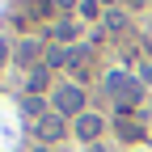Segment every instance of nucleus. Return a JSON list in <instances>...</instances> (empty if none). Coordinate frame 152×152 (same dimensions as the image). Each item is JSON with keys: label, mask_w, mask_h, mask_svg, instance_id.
Instances as JSON below:
<instances>
[{"label": "nucleus", "mask_w": 152, "mask_h": 152, "mask_svg": "<svg viewBox=\"0 0 152 152\" xmlns=\"http://www.w3.org/2000/svg\"><path fill=\"white\" fill-rule=\"evenodd\" d=\"M106 93H110V97H118V114H123V118L131 114V106L140 102V85L131 80L127 72H110V76H106Z\"/></svg>", "instance_id": "1"}, {"label": "nucleus", "mask_w": 152, "mask_h": 152, "mask_svg": "<svg viewBox=\"0 0 152 152\" xmlns=\"http://www.w3.org/2000/svg\"><path fill=\"white\" fill-rule=\"evenodd\" d=\"M55 114H76V118H80V114H85V89L80 85L55 89Z\"/></svg>", "instance_id": "2"}, {"label": "nucleus", "mask_w": 152, "mask_h": 152, "mask_svg": "<svg viewBox=\"0 0 152 152\" xmlns=\"http://www.w3.org/2000/svg\"><path fill=\"white\" fill-rule=\"evenodd\" d=\"M64 114H42V118H38V140L42 144H55V140H64Z\"/></svg>", "instance_id": "3"}, {"label": "nucleus", "mask_w": 152, "mask_h": 152, "mask_svg": "<svg viewBox=\"0 0 152 152\" xmlns=\"http://www.w3.org/2000/svg\"><path fill=\"white\" fill-rule=\"evenodd\" d=\"M102 131H106V123L97 114H80V118H76V140H97Z\"/></svg>", "instance_id": "4"}, {"label": "nucleus", "mask_w": 152, "mask_h": 152, "mask_svg": "<svg viewBox=\"0 0 152 152\" xmlns=\"http://www.w3.org/2000/svg\"><path fill=\"white\" fill-rule=\"evenodd\" d=\"M47 85H51V72H47V64H38V68H34V76H30V97H38Z\"/></svg>", "instance_id": "5"}, {"label": "nucleus", "mask_w": 152, "mask_h": 152, "mask_svg": "<svg viewBox=\"0 0 152 152\" xmlns=\"http://www.w3.org/2000/svg\"><path fill=\"white\" fill-rule=\"evenodd\" d=\"M114 131H118L123 140H131V144H135V140H144V131H140L135 123H127V118H118V123H114Z\"/></svg>", "instance_id": "6"}, {"label": "nucleus", "mask_w": 152, "mask_h": 152, "mask_svg": "<svg viewBox=\"0 0 152 152\" xmlns=\"http://www.w3.org/2000/svg\"><path fill=\"white\" fill-rule=\"evenodd\" d=\"M51 34H55V38H59V42H72V38H76V34H80V30H76L72 21H59V26H51Z\"/></svg>", "instance_id": "7"}, {"label": "nucleus", "mask_w": 152, "mask_h": 152, "mask_svg": "<svg viewBox=\"0 0 152 152\" xmlns=\"http://www.w3.org/2000/svg\"><path fill=\"white\" fill-rule=\"evenodd\" d=\"M42 64H47V68H59V64H68V55H64L59 47H51V51H47V59H42Z\"/></svg>", "instance_id": "8"}, {"label": "nucleus", "mask_w": 152, "mask_h": 152, "mask_svg": "<svg viewBox=\"0 0 152 152\" xmlns=\"http://www.w3.org/2000/svg\"><path fill=\"white\" fill-rule=\"evenodd\" d=\"M26 110H30V114H38V118H42V110H47V102H42V97H26Z\"/></svg>", "instance_id": "9"}, {"label": "nucleus", "mask_w": 152, "mask_h": 152, "mask_svg": "<svg viewBox=\"0 0 152 152\" xmlns=\"http://www.w3.org/2000/svg\"><path fill=\"white\" fill-rule=\"evenodd\" d=\"M17 55H21V59H34V55H38V42H34V38H30V42H21V51H17Z\"/></svg>", "instance_id": "10"}, {"label": "nucleus", "mask_w": 152, "mask_h": 152, "mask_svg": "<svg viewBox=\"0 0 152 152\" xmlns=\"http://www.w3.org/2000/svg\"><path fill=\"white\" fill-rule=\"evenodd\" d=\"M80 17H97V0H80Z\"/></svg>", "instance_id": "11"}, {"label": "nucleus", "mask_w": 152, "mask_h": 152, "mask_svg": "<svg viewBox=\"0 0 152 152\" xmlns=\"http://www.w3.org/2000/svg\"><path fill=\"white\" fill-rule=\"evenodd\" d=\"M140 80H144V85H152V64H140Z\"/></svg>", "instance_id": "12"}, {"label": "nucleus", "mask_w": 152, "mask_h": 152, "mask_svg": "<svg viewBox=\"0 0 152 152\" xmlns=\"http://www.w3.org/2000/svg\"><path fill=\"white\" fill-rule=\"evenodd\" d=\"M9 59V38H0V64Z\"/></svg>", "instance_id": "13"}, {"label": "nucleus", "mask_w": 152, "mask_h": 152, "mask_svg": "<svg viewBox=\"0 0 152 152\" xmlns=\"http://www.w3.org/2000/svg\"><path fill=\"white\" fill-rule=\"evenodd\" d=\"M80 0H55V9H76Z\"/></svg>", "instance_id": "14"}]
</instances>
